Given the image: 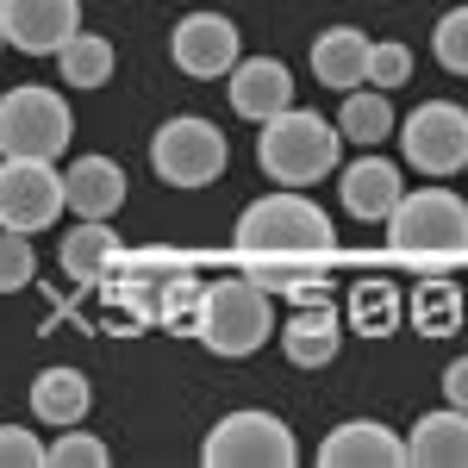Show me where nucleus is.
<instances>
[{
    "instance_id": "f257e3e1",
    "label": "nucleus",
    "mask_w": 468,
    "mask_h": 468,
    "mask_svg": "<svg viewBox=\"0 0 468 468\" xmlns=\"http://www.w3.org/2000/svg\"><path fill=\"white\" fill-rule=\"evenodd\" d=\"M231 250L269 293H288L293 306L324 300L331 262H337V231L324 218L319 200H306V187H275L238 213Z\"/></svg>"
},
{
    "instance_id": "f03ea898",
    "label": "nucleus",
    "mask_w": 468,
    "mask_h": 468,
    "mask_svg": "<svg viewBox=\"0 0 468 468\" xmlns=\"http://www.w3.org/2000/svg\"><path fill=\"white\" fill-rule=\"evenodd\" d=\"M388 250L412 269H456L468 256V200L450 187H406L388 213Z\"/></svg>"
},
{
    "instance_id": "7ed1b4c3",
    "label": "nucleus",
    "mask_w": 468,
    "mask_h": 468,
    "mask_svg": "<svg viewBox=\"0 0 468 468\" xmlns=\"http://www.w3.org/2000/svg\"><path fill=\"white\" fill-rule=\"evenodd\" d=\"M337 156H344V132L313 107H288L256 125V169L275 187H313L337 169Z\"/></svg>"
},
{
    "instance_id": "20e7f679",
    "label": "nucleus",
    "mask_w": 468,
    "mask_h": 468,
    "mask_svg": "<svg viewBox=\"0 0 468 468\" xmlns=\"http://www.w3.org/2000/svg\"><path fill=\"white\" fill-rule=\"evenodd\" d=\"M275 324V293L262 288L256 275H225V282H207L200 293V313H194V337L213 350L218 362H244L269 344Z\"/></svg>"
},
{
    "instance_id": "39448f33",
    "label": "nucleus",
    "mask_w": 468,
    "mask_h": 468,
    "mask_svg": "<svg viewBox=\"0 0 468 468\" xmlns=\"http://www.w3.org/2000/svg\"><path fill=\"white\" fill-rule=\"evenodd\" d=\"M75 138V112H69V94L57 88H6L0 94V156H44L57 163Z\"/></svg>"
},
{
    "instance_id": "423d86ee",
    "label": "nucleus",
    "mask_w": 468,
    "mask_h": 468,
    "mask_svg": "<svg viewBox=\"0 0 468 468\" xmlns=\"http://www.w3.org/2000/svg\"><path fill=\"white\" fill-rule=\"evenodd\" d=\"M200 463L207 468H293L300 443H293L288 419H275L269 406H238L207 431Z\"/></svg>"
},
{
    "instance_id": "0eeeda50",
    "label": "nucleus",
    "mask_w": 468,
    "mask_h": 468,
    "mask_svg": "<svg viewBox=\"0 0 468 468\" xmlns=\"http://www.w3.org/2000/svg\"><path fill=\"white\" fill-rule=\"evenodd\" d=\"M225 163H231V144L200 112H176L150 132V169L169 187H213L225 176Z\"/></svg>"
},
{
    "instance_id": "6e6552de",
    "label": "nucleus",
    "mask_w": 468,
    "mask_h": 468,
    "mask_svg": "<svg viewBox=\"0 0 468 468\" xmlns=\"http://www.w3.org/2000/svg\"><path fill=\"white\" fill-rule=\"evenodd\" d=\"M399 150L419 176H463L468 169V107L463 101H419V107L399 119Z\"/></svg>"
},
{
    "instance_id": "1a4fd4ad",
    "label": "nucleus",
    "mask_w": 468,
    "mask_h": 468,
    "mask_svg": "<svg viewBox=\"0 0 468 468\" xmlns=\"http://www.w3.org/2000/svg\"><path fill=\"white\" fill-rule=\"evenodd\" d=\"M69 207L63 169L44 156H0V231H50Z\"/></svg>"
},
{
    "instance_id": "9d476101",
    "label": "nucleus",
    "mask_w": 468,
    "mask_h": 468,
    "mask_svg": "<svg viewBox=\"0 0 468 468\" xmlns=\"http://www.w3.org/2000/svg\"><path fill=\"white\" fill-rule=\"evenodd\" d=\"M244 44H238V26L225 13H187L176 32H169V63L194 81H218V75L238 69Z\"/></svg>"
},
{
    "instance_id": "9b49d317",
    "label": "nucleus",
    "mask_w": 468,
    "mask_h": 468,
    "mask_svg": "<svg viewBox=\"0 0 468 468\" xmlns=\"http://www.w3.org/2000/svg\"><path fill=\"white\" fill-rule=\"evenodd\" d=\"M6 44L26 57H57L81 32V0H0Z\"/></svg>"
},
{
    "instance_id": "f8f14e48",
    "label": "nucleus",
    "mask_w": 468,
    "mask_h": 468,
    "mask_svg": "<svg viewBox=\"0 0 468 468\" xmlns=\"http://www.w3.org/2000/svg\"><path fill=\"white\" fill-rule=\"evenodd\" d=\"M225 94H231V112L238 119H275V112L293 107V69L282 57H238V69L225 75Z\"/></svg>"
},
{
    "instance_id": "ddd939ff",
    "label": "nucleus",
    "mask_w": 468,
    "mask_h": 468,
    "mask_svg": "<svg viewBox=\"0 0 468 468\" xmlns=\"http://www.w3.org/2000/svg\"><path fill=\"white\" fill-rule=\"evenodd\" d=\"M337 194H344V213L350 218H362V225H388V213L399 207V194H406V181H399V163L362 150L356 163L337 169Z\"/></svg>"
},
{
    "instance_id": "4468645a",
    "label": "nucleus",
    "mask_w": 468,
    "mask_h": 468,
    "mask_svg": "<svg viewBox=\"0 0 468 468\" xmlns=\"http://www.w3.org/2000/svg\"><path fill=\"white\" fill-rule=\"evenodd\" d=\"M324 468H406V437L381 419H344L319 443Z\"/></svg>"
},
{
    "instance_id": "2eb2a0df",
    "label": "nucleus",
    "mask_w": 468,
    "mask_h": 468,
    "mask_svg": "<svg viewBox=\"0 0 468 468\" xmlns=\"http://www.w3.org/2000/svg\"><path fill=\"white\" fill-rule=\"evenodd\" d=\"M344 313L331 306V300H313V306H293L288 324L275 331L282 337V356L293 362V368H331L337 362V350H344Z\"/></svg>"
},
{
    "instance_id": "dca6fc26",
    "label": "nucleus",
    "mask_w": 468,
    "mask_h": 468,
    "mask_svg": "<svg viewBox=\"0 0 468 468\" xmlns=\"http://www.w3.org/2000/svg\"><path fill=\"white\" fill-rule=\"evenodd\" d=\"M406 468H468V412L437 406L406 431Z\"/></svg>"
},
{
    "instance_id": "f3484780",
    "label": "nucleus",
    "mask_w": 468,
    "mask_h": 468,
    "mask_svg": "<svg viewBox=\"0 0 468 468\" xmlns=\"http://www.w3.org/2000/svg\"><path fill=\"white\" fill-rule=\"evenodd\" d=\"M88 406H94V388H88V375H81V368H69V362L37 368V381H32V419H37V425L69 431V425L88 419Z\"/></svg>"
},
{
    "instance_id": "a211bd4d",
    "label": "nucleus",
    "mask_w": 468,
    "mask_h": 468,
    "mask_svg": "<svg viewBox=\"0 0 468 468\" xmlns=\"http://www.w3.org/2000/svg\"><path fill=\"white\" fill-rule=\"evenodd\" d=\"M57 262H63V275H69V282H81V288H101L112 269L125 262V250H119V231H107V218H81L75 231H63V250H57Z\"/></svg>"
},
{
    "instance_id": "6ab92c4d",
    "label": "nucleus",
    "mask_w": 468,
    "mask_h": 468,
    "mask_svg": "<svg viewBox=\"0 0 468 468\" xmlns=\"http://www.w3.org/2000/svg\"><path fill=\"white\" fill-rule=\"evenodd\" d=\"M63 187H69L75 218H112L125 207V169L112 156H75L69 169H63Z\"/></svg>"
},
{
    "instance_id": "aec40b11",
    "label": "nucleus",
    "mask_w": 468,
    "mask_h": 468,
    "mask_svg": "<svg viewBox=\"0 0 468 468\" xmlns=\"http://www.w3.org/2000/svg\"><path fill=\"white\" fill-rule=\"evenodd\" d=\"M313 75H319L324 88H337V94H350L368 81V37L356 26H331V32L313 37Z\"/></svg>"
},
{
    "instance_id": "412c9836",
    "label": "nucleus",
    "mask_w": 468,
    "mask_h": 468,
    "mask_svg": "<svg viewBox=\"0 0 468 468\" xmlns=\"http://www.w3.org/2000/svg\"><path fill=\"white\" fill-rule=\"evenodd\" d=\"M399 319H406V293L388 275H362L356 288H350V300H344V324L356 337H394Z\"/></svg>"
},
{
    "instance_id": "4be33fe9",
    "label": "nucleus",
    "mask_w": 468,
    "mask_h": 468,
    "mask_svg": "<svg viewBox=\"0 0 468 468\" xmlns=\"http://www.w3.org/2000/svg\"><path fill=\"white\" fill-rule=\"evenodd\" d=\"M337 132H344V144L375 150L381 138H394V132H399V119H394V107H388L381 88H350L344 107H337Z\"/></svg>"
},
{
    "instance_id": "5701e85b",
    "label": "nucleus",
    "mask_w": 468,
    "mask_h": 468,
    "mask_svg": "<svg viewBox=\"0 0 468 468\" xmlns=\"http://www.w3.org/2000/svg\"><path fill=\"white\" fill-rule=\"evenodd\" d=\"M406 319H412L419 337H450V331H463V288L443 282L431 269V282H419L412 300H406Z\"/></svg>"
},
{
    "instance_id": "b1692460",
    "label": "nucleus",
    "mask_w": 468,
    "mask_h": 468,
    "mask_svg": "<svg viewBox=\"0 0 468 468\" xmlns=\"http://www.w3.org/2000/svg\"><path fill=\"white\" fill-rule=\"evenodd\" d=\"M112 44L101 32H75L63 50H57V81H69V88H107L112 81Z\"/></svg>"
},
{
    "instance_id": "393cba45",
    "label": "nucleus",
    "mask_w": 468,
    "mask_h": 468,
    "mask_svg": "<svg viewBox=\"0 0 468 468\" xmlns=\"http://www.w3.org/2000/svg\"><path fill=\"white\" fill-rule=\"evenodd\" d=\"M431 57L450 75H468V6H450L431 26Z\"/></svg>"
},
{
    "instance_id": "a878e982",
    "label": "nucleus",
    "mask_w": 468,
    "mask_h": 468,
    "mask_svg": "<svg viewBox=\"0 0 468 468\" xmlns=\"http://www.w3.org/2000/svg\"><path fill=\"white\" fill-rule=\"evenodd\" d=\"M37 275V250L26 231H0V293H26Z\"/></svg>"
},
{
    "instance_id": "bb28decb",
    "label": "nucleus",
    "mask_w": 468,
    "mask_h": 468,
    "mask_svg": "<svg viewBox=\"0 0 468 468\" xmlns=\"http://www.w3.org/2000/svg\"><path fill=\"white\" fill-rule=\"evenodd\" d=\"M107 463H112V450L81 425L57 431V443H50V468H107Z\"/></svg>"
},
{
    "instance_id": "cd10ccee",
    "label": "nucleus",
    "mask_w": 468,
    "mask_h": 468,
    "mask_svg": "<svg viewBox=\"0 0 468 468\" xmlns=\"http://www.w3.org/2000/svg\"><path fill=\"white\" fill-rule=\"evenodd\" d=\"M399 81H412V50L406 44H368V88L394 94Z\"/></svg>"
},
{
    "instance_id": "c85d7f7f",
    "label": "nucleus",
    "mask_w": 468,
    "mask_h": 468,
    "mask_svg": "<svg viewBox=\"0 0 468 468\" xmlns=\"http://www.w3.org/2000/svg\"><path fill=\"white\" fill-rule=\"evenodd\" d=\"M50 443H37V431L26 425H0V468H44Z\"/></svg>"
},
{
    "instance_id": "c756f323",
    "label": "nucleus",
    "mask_w": 468,
    "mask_h": 468,
    "mask_svg": "<svg viewBox=\"0 0 468 468\" xmlns=\"http://www.w3.org/2000/svg\"><path fill=\"white\" fill-rule=\"evenodd\" d=\"M443 399H450V406H463V412H468V356H456L450 368H443Z\"/></svg>"
},
{
    "instance_id": "7c9ffc66",
    "label": "nucleus",
    "mask_w": 468,
    "mask_h": 468,
    "mask_svg": "<svg viewBox=\"0 0 468 468\" xmlns=\"http://www.w3.org/2000/svg\"><path fill=\"white\" fill-rule=\"evenodd\" d=\"M0 50H6V26H0Z\"/></svg>"
}]
</instances>
